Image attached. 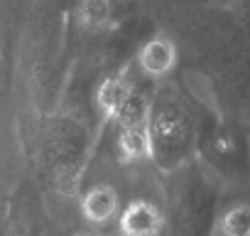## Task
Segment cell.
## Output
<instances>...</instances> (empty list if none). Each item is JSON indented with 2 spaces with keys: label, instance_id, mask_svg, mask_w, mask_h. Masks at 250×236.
<instances>
[{
  "label": "cell",
  "instance_id": "6da1fadb",
  "mask_svg": "<svg viewBox=\"0 0 250 236\" xmlns=\"http://www.w3.org/2000/svg\"><path fill=\"white\" fill-rule=\"evenodd\" d=\"M160 212L145 202H138L128 207V212L120 219V229L125 236H155L160 231Z\"/></svg>",
  "mask_w": 250,
  "mask_h": 236
},
{
  "label": "cell",
  "instance_id": "7a4b0ae2",
  "mask_svg": "<svg viewBox=\"0 0 250 236\" xmlns=\"http://www.w3.org/2000/svg\"><path fill=\"white\" fill-rule=\"evenodd\" d=\"M115 209H118V197L110 187H96L83 199V214L91 221H105L115 214Z\"/></svg>",
  "mask_w": 250,
  "mask_h": 236
},
{
  "label": "cell",
  "instance_id": "277c9868",
  "mask_svg": "<svg viewBox=\"0 0 250 236\" xmlns=\"http://www.w3.org/2000/svg\"><path fill=\"white\" fill-rule=\"evenodd\" d=\"M221 229L226 236H250V207H233L223 216Z\"/></svg>",
  "mask_w": 250,
  "mask_h": 236
},
{
  "label": "cell",
  "instance_id": "3957f363",
  "mask_svg": "<svg viewBox=\"0 0 250 236\" xmlns=\"http://www.w3.org/2000/svg\"><path fill=\"white\" fill-rule=\"evenodd\" d=\"M140 64L150 74H162L174 64V47L167 40H152L140 52Z\"/></svg>",
  "mask_w": 250,
  "mask_h": 236
}]
</instances>
